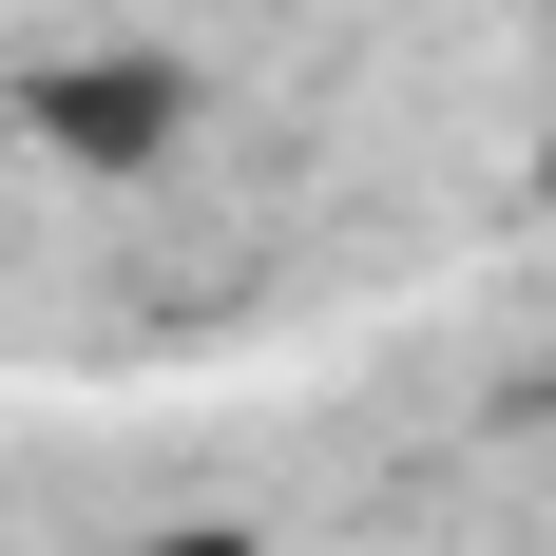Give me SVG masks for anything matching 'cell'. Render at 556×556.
Masks as SVG:
<instances>
[{
  "label": "cell",
  "mask_w": 556,
  "mask_h": 556,
  "mask_svg": "<svg viewBox=\"0 0 556 556\" xmlns=\"http://www.w3.org/2000/svg\"><path fill=\"white\" fill-rule=\"evenodd\" d=\"M192 115H212V77H192V58H154V39H77V58H39V77H20V135H39L77 192L173 173V154H192Z\"/></svg>",
  "instance_id": "6da1fadb"
},
{
  "label": "cell",
  "mask_w": 556,
  "mask_h": 556,
  "mask_svg": "<svg viewBox=\"0 0 556 556\" xmlns=\"http://www.w3.org/2000/svg\"><path fill=\"white\" fill-rule=\"evenodd\" d=\"M115 556H269L250 518H154V538H115Z\"/></svg>",
  "instance_id": "7a4b0ae2"
},
{
  "label": "cell",
  "mask_w": 556,
  "mask_h": 556,
  "mask_svg": "<svg viewBox=\"0 0 556 556\" xmlns=\"http://www.w3.org/2000/svg\"><path fill=\"white\" fill-rule=\"evenodd\" d=\"M538 192H556V135H538Z\"/></svg>",
  "instance_id": "3957f363"
},
{
  "label": "cell",
  "mask_w": 556,
  "mask_h": 556,
  "mask_svg": "<svg viewBox=\"0 0 556 556\" xmlns=\"http://www.w3.org/2000/svg\"><path fill=\"white\" fill-rule=\"evenodd\" d=\"M538 422H556V365H538Z\"/></svg>",
  "instance_id": "277c9868"
}]
</instances>
